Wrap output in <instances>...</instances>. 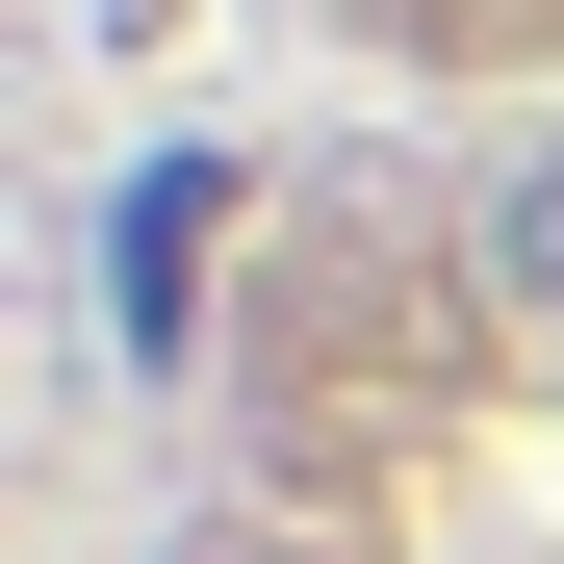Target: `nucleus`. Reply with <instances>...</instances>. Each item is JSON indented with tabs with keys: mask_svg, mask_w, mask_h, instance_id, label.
I'll return each mask as SVG.
<instances>
[{
	"mask_svg": "<svg viewBox=\"0 0 564 564\" xmlns=\"http://www.w3.org/2000/svg\"><path fill=\"white\" fill-rule=\"evenodd\" d=\"M488 231H513V282H539V308H564V129L513 154V206H488Z\"/></svg>",
	"mask_w": 564,
	"mask_h": 564,
	"instance_id": "f257e3e1",
	"label": "nucleus"
}]
</instances>
